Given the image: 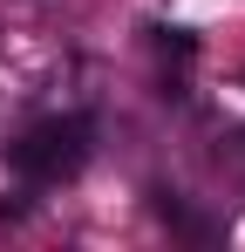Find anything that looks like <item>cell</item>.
Listing matches in <instances>:
<instances>
[{"mask_svg":"<svg viewBox=\"0 0 245 252\" xmlns=\"http://www.w3.org/2000/svg\"><path fill=\"white\" fill-rule=\"evenodd\" d=\"M163 48H170V55H191V48H198V41H191L184 28H163Z\"/></svg>","mask_w":245,"mask_h":252,"instance_id":"cell-3","label":"cell"},{"mask_svg":"<svg viewBox=\"0 0 245 252\" xmlns=\"http://www.w3.org/2000/svg\"><path fill=\"white\" fill-rule=\"evenodd\" d=\"M89 136H95L89 116H48L21 143H7V164L21 170L28 184H61V177H75L89 164Z\"/></svg>","mask_w":245,"mask_h":252,"instance_id":"cell-1","label":"cell"},{"mask_svg":"<svg viewBox=\"0 0 245 252\" xmlns=\"http://www.w3.org/2000/svg\"><path fill=\"white\" fill-rule=\"evenodd\" d=\"M157 211H163V225H177L184 239H218V225H211V218H198V211L184 205L177 191H163V198H157Z\"/></svg>","mask_w":245,"mask_h":252,"instance_id":"cell-2","label":"cell"}]
</instances>
